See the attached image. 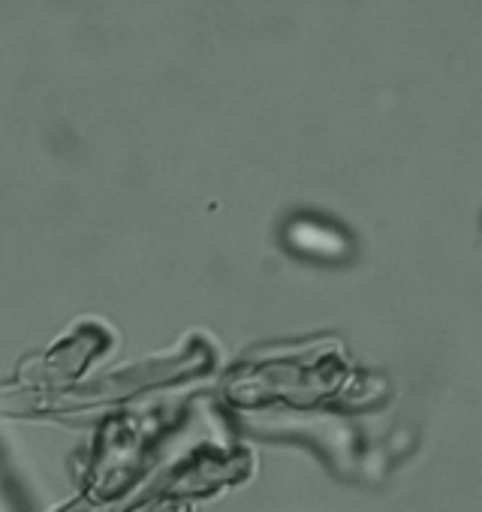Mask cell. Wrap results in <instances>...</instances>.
<instances>
[{"mask_svg":"<svg viewBox=\"0 0 482 512\" xmlns=\"http://www.w3.org/2000/svg\"><path fill=\"white\" fill-rule=\"evenodd\" d=\"M281 241L299 260L323 263V266H341L353 260L356 253L353 235L344 226L317 214H293L281 229Z\"/></svg>","mask_w":482,"mask_h":512,"instance_id":"1","label":"cell"}]
</instances>
